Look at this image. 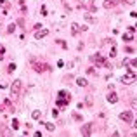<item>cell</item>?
I'll return each instance as SVG.
<instances>
[{
	"mask_svg": "<svg viewBox=\"0 0 137 137\" xmlns=\"http://www.w3.org/2000/svg\"><path fill=\"white\" fill-rule=\"evenodd\" d=\"M21 80H14V83L10 85V97L12 99H18L19 97V94H21Z\"/></svg>",
	"mask_w": 137,
	"mask_h": 137,
	"instance_id": "cell-1",
	"label": "cell"
},
{
	"mask_svg": "<svg viewBox=\"0 0 137 137\" xmlns=\"http://www.w3.org/2000/svg\"><path fill=\"white\" fill-rule=\"evenodd\" d=\"M134 82H137V73L135 71H127V73L121 77V83H125V85L134 83Z\"/></svg>",
	"mask_w": 137,
	"mask_h": 137,
	"instance_id": "cell-2",
	"label": "cell"
},
{
	"mask_svg": "<svg viewBox=\"0 0 137 137\" xmlns=\"http://www.w3.org/2000/svg\"><path fill=\"white\" fill-rule=\"evenodd\" d=\"M33 68L37 69L38 73H42V71H47V69H49V66H47L45 63H37V61H33Z\"/></svg>",
	"mask_w": 137,
	"mask_h": 137,
	"instance_id": "cell-3",
	"label": "cell"
},
{
	"mask_svg": "<svg viewBox=\"0 0 137 137\" xmlns=\"http://www.w3.org/2000/svg\"><path fill=\"white\" fill-rule=\"evenodd\" d=\"M94 63H96L97 66H106V68L109 66V63H108V61H106L104 57H102V56H99V54L96 56V57H94Z\"/></svg>",
	"mask_w": 137,
	"mask_h": 137,
	"instance_id": "cell-4",
	"label": "cell"
},
{
	"mask_svg": "<svg viewBox=\"0 0 137 137\" xmlns=\"http://www.w3.org/2000/svg\"><path fill=\"white\" fill-rule=\"evenodd\" d=\"M120 118H121L125 123H132V113H130V111H123V113L120 115Z\"/></svg>",
	"mask_w": 137,
	"mask_h": 137,
	"instance_id": "cell-5",
	"label": "cell"
},
{
	"mask_svg": "<svg viewBox=\"0 0 137 137\" xmlns=\"http://www.w3.org/2000/svg\"><path fill=\"white\" fill-rule=\"evenodd\" d=\"M90 132H92V123H87L82 128V135L83 137H90Z\"/></svg>",
	"mask_w": 137,
	"mask_h": 137,
	"instance_id": "cell-6",
	"label": "cell"
},
{
	"mask_svg": "<svg viewBox=\"0 0 137 137\" xmlns=\"http://www.w3.org/2000/svg\"><path fill=\"white\" fill-rule=\"evenodd\" d=\"M49 35V29H37L35 31V38H43Z\"/></svg>",
	"mask_w": 137,
	"mask_h": 137,
	"instance_id": "cell-7",
	"label": "cell"
},
{
	"mask_svg": "<svg viewBox=\"0 0 137 137\" xmlns=\"http://www.w3.org/2000/svg\"><path fill=\"white\" fill-rule=\"evenodd\" d=\"M132 38H134V28L130 26L127 33H123V40H127V42H130V40H132Z\"/></svg>",
	"mask_w": 137,
	"mask_h": 137,
	"instance_id": "cell-8",
	"label": "cell"
},
{
	"mask_svg": "<svg viewBox=\"0 0 137 137\" xmlns=\"http://www.w3.org/2000/svg\"><path fill=\"white\" fill-rule=\"evenodd\" d=\"M108 101L111 102V104H115V102L118 101V96L115 94V92H113V90H109V94H108Z\"/></svg>",
	"mask_w": 137,
	"mask_h": 137,
	"instance_id": "cell-9",
	"label": "cell"
},
{
	"mask_svg": "<svg viewBox=\"0 0 137 137\" xmlns=\"http://www.w3.org/2000/svg\"><path fill=\"white\" fill-rule=\"evenodd\" d=\"M71 31H73V35H77V33H80V31H82V28H80L77 23H73V24H71Z\"/></svg>",
	"mask_w": 137,
	"mask_h": 137,
	"instance_id": "cell-10",
	"label": "cell"
},
{
	"mask_svg": "<svg viewBox=\"0 0 137 137\" xmlns=\"http://www.w3.org/2000/svg\"><path fill=\"white\" fill-rule=\"evenodd\" d=\"M115 5V0H104V9H111Z\"/></svg>",
	"mask_w": 137,
	"mask_h": 137,
	"instance_id": "cell-11",
	"label": "cell"
},
{
	"mask_svg": "<svg viewBox=\"0 0 137 137\" xmlns=\"http://www.w3.org/2000/svg\"><path fill=\"white\" fill-rule=\"evenodd\" d=\"M59 99H68L69 101V94L66 90H61V92H59Z\"/></svg>",
	"mask_w": 137,
	"mask_h": 137,
	"instance_id": "cell-12",
	"label": "cell"
},
{
	"mask_svg": "<svg viewBox=\"0 0 137 137\" xmlns=\"http://www.w3.org/2000/svg\"><path fill=\"white\" fill-rule=\"evenodd\" d=\"M77 83H78L80 87H85V85H87V80H85V78H78V80H77Z\"/></svg>",
	"mask_w": 137,
	"mask_h": 137,
	"instance_id": "cell-13",
	"label": "cell"
},
{
	"mask_svg": "<svg viewBox=\"0 0 137 137\" xmlns=\"http://www.w3.org/2000/svg\"><path fill=\"white\" fill-rule=\"evenodd\" d=\"M68 102H69L68 99H59V101H57V106H66Z\"/></svg>",
	"mask_w": 137,
	"mask_h": 137,
	"instance_id": "cell-14",
	"label": "cell"
},
{
	"mask_svg": "<svg viewBox=\"0 0 137 137\" xmlns=\"http://www.w3.org/2000/svg\"><path fill=\"white\" fill-rule=\"evenodd\" d=\"M12 128H14V130L19 128V121H18V120H12Z\"/></svg>",
	"mask_w": 137,
	"mask_h": 137,
	"instance_id": "cell-15",
	"label": "cell"
},
{
	"mask_svg": "<svg viewBox=\"0 0 137 137\" xmlns=\"http://www.w3.org/2000/svg\"><path fill=\"white\" fill-rule=\"evenodd\" d=\"M45 128H47L49 132H52V130H54V125H52V123H45Z\"/></svg>",
	"mask_w": 137,
	"mask_h": 137,
	"instance_id": "cell-16",
	"label": "cell"
},
{
	"mask_svg": "<svg viewBox=\"0 0 137 137\" xmlns=\"http://www.w3.org/2000/svg\"><path fill=\"white\" fill-rule=\"evenodd\" d=\"M115 54H116V47H115V45H113V47H111V52H109V56H111V57H113V56H115Z\"/></svg>",
	"mask_w": 137,
	"mask_h": 137,
	"instance_id": "cell-17",
	"label": "cell"
},
{
	"mask_svg": "<svg viewBox=\"0 0 137 137\" xmlns=\"http://www.w3.org/2000/svg\"><path fill=\"white\" fill-rule=\"evenodd\" d=\"M33 118L38 120V118H40V111H33Z\"/></svg>",
	"mask_w": 137,
	"mask_h": 137,
	"instance_id": "cell-18",
	"label": "cell"
},
{
	"mask_svg": "<svg viewBox=\"0 0 137 137\" xmlns=\"http://www.w3.org/2000/svg\"><path fill=\"white\" fill-rule=\"evenodd\" d=\"M130 104H132L134 108H137V97H134V99H132V101H130Z\"/></svg>",
	"mask_w": 137,
	"mask_h": 137,
	"instance_id": "cell-19",
	"label": "cell"
},
{
	"mask_svg": "<svg viewBox=\"0 0 137 137\" xmlns=\"http://www.w3.org/2000/svg\"><path fill=\"white\" fill-rule=\"evenodd\" d=\"M14 29H16V24H10V26H9V29H7V31H9V33H12Z\"/></svg>",
	"mask_w": 137,
	"mask_h": 137,
	"instance_id": "cell-20",
	"label": "cell"
},
{
	"mask_svg": "<svg viewBox=\"0 0 137 137\" xmlns=\"http://www.w3.org/2000/svg\"><path fill=\"white\" fill-rule=\"evenodd\" d=\"M14 69H16V64H10V66H9V69H7V71H9V73H12Z\"/></svg>",
	"mask_w": 137,
	"mask_h": 137,
	"instance_id": "cell-21",
	"label": "cell"
},
{
	"mask_svg": "<svg viewBox=\"0 0 137 137\" xmlns=\"http://www.w3.org/2000/svg\"><path fill=\"white\" fill-rule=\"evenodd\" d=\"M40 12H42V14H43V16H45V14H47V9H45V5H42V9H40Z\"/></svg>",
	"mask_w": 137,
	"mask_h": 137,
	"instance_id": "cell-22",
	"label": "cell"
},
{
	"mask_svg": "<svg viewBox=\"0 0 137 137\" xmlns=\"http://www.w3.org/2000/svg\"><path fill=\"white\" fill-rule=\"evenodd\" d=\"M123 2H127L128 5H132V4H134V2H135V0H123Z\"/></svg>",
	"mask_w": 137,
	"mask_h": 137,
	"instance_id": "cell-23",
	"label": "cell"
},
{
	"mask_svg": "<svg viewBox=\"0 0 137 137\" xmlns=\"http://www.w3.org/2000/svg\"><path fill=\"white\" fill-rule=\"evenodd\" d=\"M132 66H137V59H132Z\"/></svg>",
	"mask_w": 137,
	"mask_h": 137,
	"instance_id": "cell-24",
	"label": "cell"
},
{
	"mask_svg": "<svg viewBox=\"0 0 137 137\" xmlns=\"http://www.w3.org/2000/svg\"><path fill=\"white\" fill-rule=\"evenodd\" d=\"M35 137H42V134L40 132H35Z\"/></svg>",
	"mask_w": 137,
	"mask_h": 137,
	"instance_id": "cell-25",
	"label": "cell"
},
{
	"mask_svg": "<svg viewBox=\"0 0 137 137\" xmlns=\"http://www.w3.org/2000/svg\"><path fill=\"white\" fill-rule=\"evenodd\" d=\"M111 137H120V135H118V132H113V135Z\"/></svg>",
	"mask_w": 137,
	"mask_h": 137,
	"instance_id": "cell-26",
	"label": "cell"
},
{
	"mask_svg": "<svg viewBox=\"0 0 137 137\" xmlns=\"http://www.w3.org/2000/svg\"><path fill=\"white\" fill-rule=\"evenodd\" d=\"M5 87V83H4V82H0V88H4Z\"/></svg>",
	"mask_w": 137,
	"mask_h": 137,
	"instance_id": "cell-27",
	"label": "cell"
},
{
	"mask_svg": "<svg viewBox=\"0 0 137 137\" xmlns=\"http://www.w3.org/2000/svg\"><path fill=\"white\" fill-rule=\"evenodd\" d=\"M127 137H137V135H135V134H128Z\"/></svg>",
	"mask_w": 137,
	"mask_h": 137,
	"instance_id": "cell-28",
	"label": "cell"
},
{
	"mask_svg": "<svg viewBox=\"0 0 137 137\" xmlns=\"http://www.w3.org/2000/svg\"><path fill=\"white\" fill-rule=\"evenodd\" d=\"M135 128H137V118H135Z\"/></svg>",
	"mask_w": 137,
	"mask_h": 137,
	"instance_id": "cell-29",
	"label": "cell"
},
{
	"mask_svg": "<svg viewBox=\"0 0 137 137\" xmlns=\"http://www.w3.org/2000/svg\"><path fill=\"white\" fill-rule=\"evenodd\" d=\"M135 28H137V26H135Z\"/></svg>",
	"mask_w": 137,
	"mask_h": 137,
	"instance_id": "cell-30",
	"label": "cell"
}]
</instances>
